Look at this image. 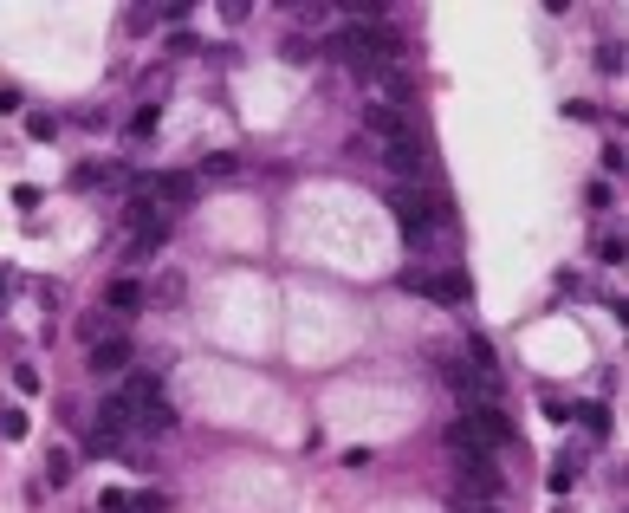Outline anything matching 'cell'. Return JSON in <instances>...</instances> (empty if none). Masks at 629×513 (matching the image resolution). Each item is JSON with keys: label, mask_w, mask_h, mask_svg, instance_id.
I'll return each mask as SVG.
<instances>
[{"label": "cell", "mask_w": 629, "mask_h": 513, "mask_svg": "<svg viewBox=\"0 0 629 513\" xmlns=\"http://www.w3.org/2000/svg\"><path fill=\"white\" fill-rule=\"evenodd\" d=\"M318 52L324 59H338V65H350L370 85V78H383V72H402V59H409V39L396 33V26H338L332 39H318Z\"/></svg>", "instance_id": "1"}, {"label": "cell", "mask_w": 629, "mask_h": 513, "mask_svg": "<svg viewBox=\"0 0 629 513\" xmlns=\"http://www.w3.org/2000/svg\"><path fill=\"white\" fill-rule=\"evenodd\" d=\"M442 377L448 390L461 396V410H480V403H506V377L494 364V351H487L480 338H468L454 351V358H442Z\"/></svg>", "instance_id": "2"}, {"label": "cell", "mask_w": 629, "mask_h": 513, "mask_svg": "<svg viewBox=\"0 0 629 513\" xmlns=\"http://www.w3.org/2000/svg\"><path fill=\"white\" fill-rule=\"evenodd\" d=\"M117 410H124L130 436H162V429H176V410H169V396H162L156 377H124Z\"/></svg>", "instance_id": "3"}, {"label": "cell", "mask_w": 629, "mask_h": 513, "mask_svg": "<svg viewBox=\"0 0 629 513\" xmlns=\"http://www.w3.org/2000/svg\"><path fill=\"white\" fill-rule=\"evenodd\" d=\"M402 286L422 292V300H435V306H468V274H416V266H409Z\"/></svg>", "instance_id": "4"}, {"label": "cell", "mask_w": 629, "mask_h": 513, "mask_svg": "<svg viewBox=\"0 0 629 513\" xmlns=\"http://www.w3.org/2000/svg\"><path fill=\"white\" fill-rule=\"evenodd\" d=\"M461 422H468V436H480L487 448H513V416L500 410V403H480V410H461Z\"/></svg>", "instance_id": "5"}, {"label": "cell", "mask_w": 629, "mask_h": 513, "mask_svg": "<svg viewBox=\"0 0 629 513\" xmlns=\"http://www.w3.org/2000/svg\"><path fill=\"white\" fill-rule=\"evenodd\" d=\"M376 156H383V163H390L402 182H409V176H422V137H416V130H402V137L376 143Z\"/></svg>", "instance_id": "6"}, {"label": "cell", "mask_w": 629, "mask_h": 513, "mask_svg": "<svg viewBox=\"0 0 629 513\" xmlns=\"http://www.w3.org/2000/svg\"><path fill=\"white\" fill-rule=\"evenodd\" d=\"M91 377H124L130 370V338H91Z\"/></svg>", "instance_id": "7"}, {"label": "cell", "mask_w": 629, "mask_h": 513, "mask_svg": "<svg viewBox=\"0 0 629 513\" xmlns=\"http://www.w3.org/2000/svg\"><path fill=\"white\" fill-rule=\"evenodd\" d=\"M104 306H111L117 318H130V312H143V306H150V286H143V280H111Z\"/></svg>", "instance_id": "8"}, {"label": "cell", "mask_w": 629, "mask_h": 513, "mask_svg": "<svg viewBox=\"0 0 629 513\" xmlns=\"http://www.w3.org/2000/svg\"><path fill=\"white\" fill-rule=\"evenodd\" d=\"M98 513H162V494H130V488H111V494H98Z\"/></svg>", "instance_id": "9"}, {"label": "cell", "mask_w": 629, "mask_h": 513, "mask_svg": "<svg viewBox=\"0 0 629 513\" xmlns=\"http://www.w3.org/2000/svg\"><path fill=\"white\" fill-rule=\"evenodd\" d=\"M182 292H188V280H182V274H156V286H150V306L176 312V306H182Z\"/></svg>", "instance_id": "10"}, {"label": "cell", "mask_w": 629, "mask_h": 513, "mask_svg": "<svg viewBox=\"0 0 629 513\" xmlns=\"http://www.w3.org/2000/svg\"><path fill=\"white\" fill-rule=\"evenodd\" d=\"M564 416H578V422L590 429V436H610V403H571Z\"/></svg>", "instance_id": "11"}, {"label": "cell", "mask_w": 629, "mask_h": 513, "mask_svg": "<svg viewBox=\"0 0 629 513\" xmlns=\"http://www.w3.org/2000/svg\"><path fill=\"white\" fill-rule=\"evenodd\" d=\"M578 474H584V455H578V448H571V455H564V462L552 468V488L564 494V488H571V481H578Z\"/></svg>", "instance_id": "12"}, {"label": "cell", "mask_w": 629, "mask_h": 513, "mask_svg": "<svg viewBox=\"0 0 629 513\" xmlns=\"http://www.w3.org/2000/svg\"><path fill=\"white\" fill-rule=\"evenodd\" d=\"M597 260H604V266H623V260H629V240H623V234H604V240H597Z\"/></svg>", "instance_id": "13"}, {"label": "cell", "mask_w": 629, "mask_h": 513, "mask_svg": "<svg viewBox=\"0 0 629 513\" xmlns=\"http://www.w3.org/2000/svg\"><path fill=\"white\" fill-rule=\"evenodd\" d=\"M72 468H78L72 455H65V448H52V462H46V481H52V488H65V481H72Z\"/></svg>", "instance_id": "14"}, {"label": "cell", "mask_w": 629, "mask_h": 513, "mask_svg": "<svg viewBox=\"0 0 629 513\" xmlns=\"http://www.w3.org/2000/svg\"><path fill=\"white\" fill-rule=\"evenodd\" d=\"M143 137H156V104H143V111L130 117V143H143Z\"/></svg>", "instance_id": "15"}, {"label": "cell", "mask_w": 629, "mask_h": 513, "mask_svg": "<svg viewBox=\"0 0 629 513\" xmlns=\"http://www.w3.org/2000/svg\"><path fill=\"white\" fill-rule=\"evenodd\" d=\"M52 130H59V117H46V111L26 117V137H33V143H52Z\"/></svg>", "instance_id": "16"}, {"label": "cell", "mask_w": 629, "mask_h": 513, "mask_svg": "<svg viewBox=\"0 0 629 513\" xmlns=\"http://www.w3.org/2000/svg\"><path fill=\"white\" fill-rule=\"evenodd\" d=\"M0 436L20 442V436H26V416H20V410H0Z\"/></svg>", "instance_id": "17"}, {"label": "cell", "mask_w": 629, "mask_h": 513, "mask_svg": "<svg viewBox=\"0 0 629 513\" xmlns=\"http://www.w3.org/2000/svg\"><path fill=\"white\" fill-rule=\"evenodd\" d=\"M13 208H20V214H33V208H39V188H33V182H20V188H13Z\"/></svg>", "instance_id": "18"}, {"label": "cell", "mask_w": 629, "mask_h": 513, "mask_svg": "<svg viewBox=\"0 0 629 513\" xmlns=\"http://www.w3.org/2000/svg\"><path fill=\"white\" fill-rule=\"evenodd\" d=\"M312 52H318V39H286V59H292V65H306Z\"/></svg>", "instance_id": "19"}, {"label": "cell", "mask_w": 629, "mask_h": 513, "mask_svg": "<svg viewBox=\"0 0 629 513\" xmlns=\"http://www.w3.org/2000/svg\"><path fill=\"white\" fill-rule=\"evenodd\" d=\"M454 513H494V507H454Z\"/></svg>", "instance_id": "20"}]
</instances>
